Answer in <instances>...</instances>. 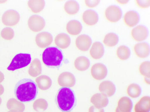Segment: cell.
<instances>
[{
  "label": "cell",
  "instance_id": "obj_1",
  "mask_svg": "<svg viewBox=\"0 0 150 112\" xmlns=\"http://www.w3.org/2000/svg\"><path fill=\"white\" fill-rule=\"evenodd\" d=\"M16 98L21 102H29L34 100L38 91L35 82L30 79L25 78L17 83L14 90Z\"/></svg>",
  "mask_w": 150,
  "mask_h": 112
},
{
  "label": "cell",
  "instance_id": "obj_2",
  "mask_svg": "<svg viewBox=\"0 0 150 112\" xmlns=\"http://www.w3.org/2000/svg\"><path fill=\"white\" fill-rule=\"evenodd\" d=\"M56 101L59 109L62 111H70L74 106L76 102L74 92L69 88H62L59 90Z\"/></svg>",
  "mask_w": 150,
  "mask_h": 112
},
{
  "label": "cell",
  "instance_id": "obj_3",
  "mask_svg": "<svg viewBox=\"0 0 150 112\" xmlns=\"http://www.w3.org/2000/svg\"><path fill=\"white\" fill-rule=\"evenodd\" d=\"M63 59L62 51L56 47H50L47 48L42 54L43 62L48 67H59Z\"/></svg>",
  "mask_w": 150,
  "mask_h": 112
},
{
  "label": "cell",
  "instance_id": "obj_4",
  "mask_svg": "<svg viewBox=\"0 0 150 112\" xmlns=\"http://www.w3.org/2000/svg\"><path fill=\"white\" fill-rule=\"evenodd\" d=\"M31 61V57L30 54L20 53L15 56L7 69L9 71H14L25 67L30 63Z\"/></svg>",
  "mask_w": 150,
  "mask_h": 112
},
{
  "label": "cell",
  "instance_id": "obj_5",
  "mask_svg": "<svg viewBox=\"0 0 150 112\" xmlns=\"http://www.w3.org/2000/svg\"><path fill=\"white\" fill-rule=\"evenodd\" d=\"M20 20L19 14L14 10H9L5 11L2 17L3 23L6 26H15L18 24Z\"/></svg>",
  "mask_w": 150,
  "mask_h": 112
},
{
  "label": "cell",
  "instance_id": "obj_6",
  "mask_svg": "<svg viewBox=\"0 0 150 112\" xmlns=\"http://www.w3.org/2000/svg\"><path fill=\"white\" fill-rule=\"evenodd\" d=\"M28 26L32 31L37 32L41 31L45 26V20L38 15H33L29 18Z\"/></svg>",
  "mask_w": 150,
  "mask_h": 112
},
{
  "label": "cell",
  "instance_id": "obj_7",
  "mask_svg": "<svg viewBox=\"0 0 150 112\" xmlns=\"http://www.w3.org/2000/svg\"><path fill=\"white\" fill-rule=\"evenodd\" d=\"M105 18L111 22H116L121 19L122 12L120 8L115 5H111L106 9Z\"/></svg>",
  "mask_w": 150,
  "mask_h": 112
},
{
  "label": "cell",
  "instance_id": "obj_8",
  "mask_svg": "<svg viewBox=\"0 0 150 112\" xmlns=\"http://www.w3.org/2000/svg\"><path fill=\"white\" fill-rule=\"evenodd\" d=\"M108 73L107 67L103 64H94L91 68V73L92 76L97 80H101L105 78Z\"/></svg>",
  "mask_w": 150,
  "mask_h": 112
},
{
  "label": "cell",
  "instance_id": "obj_9",
  "mask_svg": "<svg viewBox=\"0 0 150 112\" xmlns=\"http://www.w3.org/2000/svg\"><path fill=\"white\" fill-rule=\"evenodd\" d=\"M57 82L60 86L69 88L74 86L76 84V80L72 73L65 72L62 73L59 76Z\"/></svg>",
  "mask_w": 150,
  "mask_h": 112
},
{
  "label": "cell",
  "instance_id": "obj_10",
  "mask_svg": "<svg viewBox=\"0 0 150 112\" xmlns=\"http://www.w3.org/2000/svg\"><path fill=\"white\" fill-rule=\"evenodd\" d=\"M53 36L47 32H42L36 36L35 42L38 46L41 48H44L51 44L53 42Z\"/></svg>",
  "mask_w": 150,
  "mask_h": 112
},
{
  "label": "cell",
  "instance_id": "obj_11",
  "mask_svg": "<svg viewBox=\"0 0 150 112\" xmlns=\"http://www.w3.org/2000/svg\"><path fill=\"white\" fill-rule=\"evenodd\" d=\"M148 35V32L146 28L142 25L136 26L131 30V36L136 42H140L144 41Z\"/></svg>",
  "mask_w": 150,
  "mask_h": 112
},
{
  "label": "cell",
  "instance_id": "obj_12",
  "mask_svg": "<svg viewBox=\"0 0 150 112\" xmlns=\"http://www.w3.org/2000/svg\"><path fill=\"white\" fill-rule=\"evenodd\" d=\"M92 43L91 37L86 34L79 36L76 40V45L79 50L85 52L89 49Z\"/></svg>",
  "mask_w": 150,
  "mask_h": 112
},
{
  "label": "cell",
  "instance_id": "obj_13",
  "mask_svg": "<svg viewBox=\"0 0 150 112\" xmlns=\"http://www.w3.org/2000/svg\"><path fill=\"white\" fill-rule=\"evenodd\" d=\"M99 90L102 94L107 97H110L114 94L116 92V87L110 81H103L99 85Z\"/></svg>",
  "mask_w": 150,
  "mask_h": 112
},
{
  "label": "cell",
  "instance_id": "obj_14",
  "mask_svg": "<svg viewBox=\"0 0 150 112\" xmlns=\"http://www.w3.org/2000/svg\"><path fill=\"white\" fill-rule=\"evenodd\" d=\"M134 50L135 54L139 58H146L149 55V46L146 42L136 44L134 46Z\"/></svg>",
  "mask_w": 150,
  "mask_h": 112
},
{
  "label": "cell",
  "instance_id": "obj_15",
  "mask_svg": "<svg viewBox=\"0 0 150 112\" xmlns=\"http://www.w3.org/2000/svg\"><path fill=\"white\" fill-rule=\"evenodd\" d=\"M82 20L88 26H93L98 22V15L94 10H86L83 13Z\"/></svg>",
  "mask_w": 150,
  "mask_h": 112
},
{
  "label": "cell",
  "instance_id": "obj_16",
  "mask_svg": "<svg viewBox=\"0 0 150 112\" xmlns=\"http://www.w3.org/2000/svg\"><path fill=\"white\" fill-rule=\"evenodd\" d=\"M90 101L94 106L98 108L106 107L108 103V97L101 93L94 94L91 98Z\"/></svg>",
  "mask_w": 150,
  "mask_h": 112
},
{
  "label": "cell",
  "instance_id": "obj_17",
  "mask_svg": "<svg viewBox=\"0 0 150 112\" xmlns=\"http://www.w3.org/2000/svg\"><path fill=\"white\" fill-rule=\"evenodd\" d=\"M125 24L128 27H132L136 26L139 21V15L136 12L130 10L125 14L124 17Z\"/></svg>",
  "mask_w": 150,
  "mask_h": 112
},
{
  "label": "cell",
  "instance_id": "obj_18",
  "mask_svg": "<svg viewBox=\"0 0 150 112\" xmlns=\"http://www.w3.org/2000/svg\"><path fill=\"white\" fill-rule=\"evenodd\" d=\"M134 112H149L150 98L148 96L142 97L135 105Z\"/></svg>",
  "mask_w": 150,
  "mask_h": 112
},
{
  "label": "cell",
  "instance_id": "obj_19",
  "mask_svg": "<svg viewBox=\"0 0 150 112\" xmlns=\"http://www.w3.org/2000/svg\"><path fill=\"white\" fill-rule=\"evenodd\" d=\"M104 49L102 44L100 42L94 43L89 50V54L93 59L98 60L102 57Z\"/></svg>",
  "mask_w": 150,
  "mask_h": 112
},
{
  "label": "cell",
  "instance_id": "obj_20",
  "mask_svg": "<svg viewBox=\"0 0 150 112\" xmlns=\"http://www.w3.org/2000/svg\"><path fill=\"white\" fill-rule=\"evenodd\" d=\"M54 43L56 46L60 48L66 49L70 45V37L65 33H60L55 38Z\"/></svg>",
  "mask_w": 150,
  "mask_h": 112
},
{
  "label": "cell",
  "instance_id": "obj_21",
  "mask_svg": "<svg viewBox=\"0 0 150 112\" xmlns=\"http://www.w3.org/2000/svg\"><path fill=\"white\" fill-rule=\"evenodd\" d=\"M82 29V25L79 21L72 20L67 24L66 30L71 35L76 36L79 34Z\"/></svg>",
  "mask_w": 150,
  "mask_h": 112
},
{
  "label": "cell",
  "instance_id": "obj_22",
  "mask_svg": "<svg viewBox=\"0 0 150 112\" xmlns=\"http://www.w3.org/2000/svg\"><path fill=\"white\" fill-rule=\"evenodd\" d=\"M132 108V101L128 97H122L117 103V108L120 112H131Z\"/></svg>",
  "mask_w": 150,
  "mask_h": 112
},
{
  "label": "cell",
  "instance_id": "obj_23",
  "mask_svg": "<svg viewBox=\"0 0 150 112\" xmlns=\"http://www.w3.org/2000/svg\"><path fill=\"white\" fill-rule=\"evenodd\" d=\"M7 107L11 112H23L25 106L23 103L14 98H11L8 101Z\"/></svg>",
  "mask_w": 150,
  "mask_h": 112
},
{
  "label": "cell",
  "instance_id": "obj_24",
  "mask_svg": "<svg viewBox=\"0 0 150 112\" xmlns=\"http://www.w3.org/2000/svg\"><path fill=\"white\" fill-rule=\"evenodd\" d=\"M35 82L39 88L42 90H48L52 85L51 79L49 77L45 75H41L37 77Z\"/></svg>",
  "mask_w": 150,
  "mask_h": 112
},
{
  "label": "cell",
  "instance_id": "obj_25",
  "mask_svg": "<svg viewBox=\"0 0 150 112\" xmlns=\"http://www.w3.org/2000/svg\"><path fill=\"white\" fill-rule=\"evenodd\" d=\"M75 68L80 71H83L89 69L90 65L89 60L84 56H80L76 59L74 61Z\"/></svg>",
  "mask_w": 150,
  "mask_h": 112
},
{
  "label": "cell",
  "instance_id": "obj_26",
  "mask_svg": "<svg viewBox=\"0 0 150 112\" xmlns=\"http://www.w3.org/2000/svg\"><path fill=\"white\" fill-rule=\"evenodd\" d=\"M42 73V66L41 62L38 59L33 61L29 67L28 73L31 76L35 77L40 75Z\"/></svg>",
  "mask_w": 150,
  "mask_h": 112
},
{
  "label": "cell",
  "instance_id": "obj_27",
  "mask_svg": "<svg viewBox=\"0 0 150 112\" xmlns=\"http://www.w3.org/2000/svg\"><path fill=\"white\" fill-rule=\"evenodd\" d=\"M64 9L67 14L70 15H74L79 11L80 6L76 1H70L65 3Z\"/></svg>",
  "mask_w": 150,
  "mask_h": 112
},
{
  "label": "cell",
  "instance_id": "obj_28",
  "mask_svg": "<svg viewBox=\"0 0 150 112\" xmlns=\"http://www.w3.org/2000/svg\"><path fill=\"white\" fill-rule=\"evenodd\" d=\"M28 4L32 12L35 13H38L44 9L45 2L42 0H30L28 1Z\"/></svg>",
  "mask_w": 150,
  "mask_h": 112
},
{
  "label": "cell",
  "instance_id": "obj_29",
  "mask_svg": "<svg viewBox=\"0 0 150 112\" xmlns=\"http://www.w3.org/2000/svg\"><path fill=\"white\" fill-rule=\"evenodd\" d=\"M119 41L118 37L115 33H108L105 36L103 40V43L107 46L112 47L116 46Z\"/></svg>",
  "mask_w": 150,
  "mask_h": 112
},
{
  "label": "cell",
  "instance_id": "obj_30",
  "mask_svg": "<svg viewBox=\"0 0 150 112\" xmlns=\"http://www.w3.org/2000/svg\"><path fill=\"white\" fill-rule=\"evenodd\" d=\"M127 93L129 97L132 98H137L142 93V89L139 85L135 83L131 84L128 87Z\"/></svg>",
  "mask_w": 150,
  "mask_h": 112
},
{
  "label": "cell",
  "instance_id": "obj_31",
  "mask_svg": "<svg viewBox=\"0 0 150 112\" xmlns=\"http://www.w3.org/2000/svg\"><path fill=\"white\" fill-rule=\"evenodd\" d=\"M117 58L121 60H126L129 58L130 55V50L127 46L122 45L119 46L116 50Z\"/></svg>",
  "mask_w": 150,
  "mask_h": 112
},
{
  "label": "cell",
  "instance_id": "obj_32",
  "mask_svg": "<svg viewBox=\"0 0 150 112\" xmlns=\"http://www.w3.org/2000/svg\"><path fill=\"white\" fill-rule=\"evenodd\" d=\"M48 103L45 99L40 98L36 100L33 103V108L35 111L39 112L45 111L48 107Z\"/></svg>",
  "mask_w": 150,
  "mask_h": 112
},
{
  "label": "cell",
  "instance_id": "obj_33",
  "mask_svg": "<svg viewBox=\"0 0 150 112\" xmlns=\"http://www.w3.org/2000/svg\"><path fill=\"white\" fill-rule=\"evenodd\" d=\"M140 74L144 77L150 76V62L149 61H144L140 64L139 67Z\"/></svg>",
  "mask_w": 150,
  "mask_h": 112
},
{
  "label": "cell",
  "instance_id": "obj_34",
  "mask_svg": "<svg viewBox=\"0 0 150 112\" xmlns=\"http://www.w3.org/2000/svg\"><path fill=\"white\" fill-rule=\"evenodd\" d=\"M14 30L11 28H4L1 32V37L5 40H11L14 37Z\"/></svg>",
  "mask_w": 150,
  "mask_h": 112
},
{
  "label": "cell",
  "instance_id": "obj_35",
  "mask_svg": "<svg viewBox=\"0 0 150 112\" xmlns=\"http://www.w3.org/2000/svg\"><path fill=\"white\" fill-rule=\"evenodd\" d=\"M136 5L141 8L145 9L149 7L150 6V0H146V1H140V0H136L135 1Z\"/></svg>",
  "mask_w": 150,
  "mask_h": 112
},
{
  "label": "cell",
  "instance_id": "obj_36",
  "mask_svg": "<svg viewBox=\"0 0 150 112\" xmlns=\"http://www.w3.org/2000/svg\"><path fill=\"white\" fill-rule=\"evenodd\" d=\"M84 2L87 6L89 8H94L96 7L100 3V1L98 0L96 1H88L86 0Z\"/></svg>",
  "mask_w": 150,
  "mask_h": 112
},
{
  "label": "cell",
  "instance_id": "obj_37",
  "mask_svg": "<svg viewBox=\"0 0 150 112\" xmlns=\"http://www.w3.org/2000/svg\"><path fill=\"white\" fill-rule=\"evenodd\" d=\"M88 112H104V111L103 108H98L93 105L89 108Z\"/></svg>",
  "mask_w": 150,
  "mask_h": 112
},
{
  "label": "cell",
  "instance_id": "obj_38",
  "mask_svg": "<svg viewBox=\"0 0 150 112\" xmlns=\"http://www.w3.org/2000/svg\"><path fill=\"white\" fill-rule=\"evenodd\" d=\"M144 80L146 84L149 85L150 84V77H144Z\"/></svg>",
  "mask_w": 150,
  "mask_h": 112
},
{
  "label": "cell",
  "instance_id": "obj_39",
  "mask_svg": "<svg viewBox=\"0 0 150 112\" xmlns=\"http://www.w3.org/2000/svg\"><path fill=\"white\" fill-rule=\"evenodd\" d=\"M116 2L120 4L124 5L127 4L128 2V1H126V0H125V1H123V0L118 1V0H117V1H116Z\"/></svg>",
  "mask_w": 150,
  "mask_h": 112
},
{
  "label": "cell",
  "instance_id": "obj_40",
  "mask_svg": "<svg viewBox=\"0 0 150 112\" xmlns=\"http://www.w3.org/2000/svg\"><path fill=\"white\" fill-rule=\"evenodd\" d=\"M4 79V76L3 73L0 71V83L2 82Z\"/></svg>",
  "mask_w": 150,
  "mask_h": 112
},
{
  "label": "cell",
  "instance_id": "obj_41",
  "mask_svg": "<svg viewBox=\"0 0 150 112\" xmlns=\"http://www.w3.org/2000/svg\"><path fill=\"white\" fill-rule=\"evenodd\" d=\"M4 92V88L3 86L2 85H0V96L2 95Z\"/></svg>",
  "mask_w": 150,
  "mask_h": 112
},
{
  "label": "cell",
  "instance_id": "obj_42",
  "mask_svg": "<svg viewBox=\"0 0 150 112\" xmlns=\"http://www.w3.org/2000/svg\"><path fill=\"white\" fill-rule=\"evenodd\" d=\"M115 112H120V111H119L117 108H116V110H115Z\"/></svg>",
  "mask_w": 150,
  "mask_h": 112
},
{
  "label": "cell",
  "instance_id": "obj_43",
  "mask_svg": "<svg viewBox=\"0 0 150 112\" xmlns=\"http://www.w3.org/2000/svg\"><path fill=\"white\" fill-rule=\"evenodd\" d=\"M11 112V111H9V112Z\"/></svg>",
  "mask_w": 150,
  "mask_h": 112
},
{
  "label": "cell",
  "instance_id": "obj_44",
  "mask_svg": "<svg viewBox=\"0 0 150 112\" xmlns=\"http://www.w3.org/2000/svg\"></svg>",
  "mask_w": 150,
  "mask_h": 112
}]
</instances>
